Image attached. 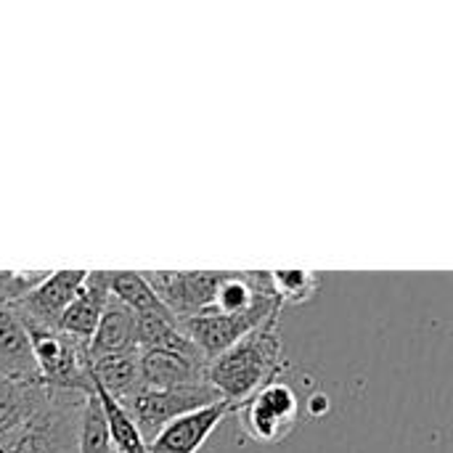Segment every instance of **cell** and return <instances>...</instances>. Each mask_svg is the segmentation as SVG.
<instances>
[{
    "instance_id": "5",
    "label": "cell",
    "mask_w": 453,
    "mask_h": 453,
    "mask_svg": "<svg viewBox=\"0 0 453 453\" xmlns=\"http://www.w3.org/2000/svg\"><path fill=\"white\" fill-rule=\"evenodd\" d=\"M141 273L175 321H186L207 311L223 279V271H141Z\"/></svg>"
},
{
    "instance_id": "13",
    "label": "cell",
    "mask_w": 453,
    "mask_h": 453,
    "mask_svg": "<svg viewBox=\"0 0 453 453\" xmlns=\"http://www.w3.org/2000/svg\"><path fill=\"white\" fill-rule=\"evenodd\" d=\"M109 295L117 297L125 308H130L135 316H159L173 319V313L159 303L149 281L141 271H106Z\"/></svg>"
},
{
    "instance_id": "7",
    "label": "cell",
    "mask_w": 453,
    "mask_h": 453,
    "mask_svg": "<svg viewBox=\"0 0 453 453\" xmlns=\"http://www.w3.org/2000/svg\"><path fill=\"white\" fill-rule=\"evenodd\" d=\"M231 417V406L226 401L210 403L191 414H183L165 425L149 443V453H199L207 438L218 430V425Z\"/></svg>"
},
{
    "instance_id": "17",
    "label": "cell",
    "mask_w": 453,
    "mask_h": 453,
    "mask_svg": "<svg viewBox=\"0 0 453 453\" xmlns=\"http://www.w3.org/2000/svg\"><path fill=\"white\" fill-rule=\"evenodd\" d=\"M48 276H50V271H0V305L11 308V305L21 303Z\"/></svg>"
},
{
    "instance_id": "6",
    "label": "cell",
    "mask_w": 453,
    "mask_h": 453,
    "mask_svg": "<svg viewBox=\"0 0 453 453\" xmlns=\"http://www.w3.org/2000/svg\"><path fill=\"white\" fill-rule=\"evenodd\" d=\"M88 271H50V276L21 303L11 305L24 329H56L61 313L77 297Z\"/></svg>"
},
{
    "instance_id": "15",
    "label": "cell",
    "mask_w": 453,
    "mask_h": 453,
    "mask_svg": "<svg viewBox=\"0 0 453 453\" xmlns=\"http://www.w3.org/2000/svg\"><path fill=\"white\" fill-rule=\"evenodd\" d=\"M77 453H114L106 419L101 414L96 393L85 395L77 417Z\"/></svg>"
},
{
    "instance_id": "3",
    "label": "cell",
    "mask_w": 453,
    "mask_h": 453,
    "mask_svg": "<svg viewBox=\"0 0 453 453\" xmlns=\"http://www.w3.org/2000/svg\"><path fill=\"white\" fill-rule=\"evenodd\" d=\"M231 417L239 419V430L247 441L276 446L295 433L300 422V398L295 388L281 377L263 385L252 398L239 403Z\"/></svg>"
},
{
    "instance_id": "9",
    "label": "cell",
    "mask_w": 453,
    "mask_h": 453,
    "mask_svg": "<svg viewBox=\"0 0 453 453\" xmlns=\"http://www.w3.org/2000/svg\"><path fill=\"white\" fill-rule=\"evenodd\" d=\"M207 364L202 358H186L165 350L138 353L141 385L143 390H170L188 385H207Z\"/></svg>"
},
{
    "instance_id": "16",
    "label": "cell",
    "mask_w": 453,
    "mask_h": 453,
    "mask_svg": "<svg viewBox=\"0 0 453 453\" xmlns=\"http://www.w3.org/2000/svg\"><path fill=\"white\" fill-rule=\"evenodd\" d=\"M268 279L281 305H300L313 300L324 281L319 271H268Z\"/></svg>"
},
{
    "instance_id": "12",
    "label": "cell",
    "mask_w": 453,
    "mask_h": 453,
    "mask_svg": "<svg viewBox=\"0 0 453 453\" xmlns=\"http://www.w3.org/2000/svg\"><path fill=\"white\" fill-rule=\"evenodd\" d=\"M90 377L106 395H111L122 406H127L143 390L141 369H138V353L101 358V361L90 364Z\"/></svg>"
},
{
    "instance_id": "10",
    "label": "cell",
    "mask_w": 453,
    "mask_h": 453,
    "mask_svg": "<svg viewBox=\"0 0 453 453\" xmlns=\"http://www.w3.org/2000/svg\"><path fill=\"white\" fill-rule=\"evenodd\" d=\"M109 300V284H106V271H88L77 297L69 303V308L58 319V332L88 342L98 326V319L104 313V305Z\"/></svg>"
},
{
    "instance_id": "2",
    "label": "cell",
    "mask_w": 453,
    "mask_h": 453,
    "mask_svg": "<svg viewBox=\"0 0 453 453\" xmlns=\"http://www.w3.org/2000/svg\"><path fill=\"white\" fill-rule=\"evenodd\" d=\"M27 334H29L37 377L48 390H64L80 395L93 393L88 342L74 340L58 329H27Z\"/></svg>"
},
{
    "instance_id": "18",
    "label": "cell",
    "mask_w": 453,
    "mask_h": 453,
    "mask_svg": "<svg viewBox=\"0 0 453 453\" xmlns=\"http://www.w3.org/2000/svg\"><path fill=\"white\" fill-rule=\"evenodd\" d=\"M308 411H311V417H321V414H326L329 411V398L326 395H313L311 401H308Z\"/></svg>"
},
{
    "instance_id": "1",
    "label": "cell",
    "mask_w": 453,
    "mask_h": 453,
    "mask_svg": "<svg viewBox=\"0 0 453 453\" xmlns=\"http://www.w3.org/2000/svg\"><path fill=\"white\" fill-rule=\"evenodd\" d=\"M287 369L279 321H268L207 364V385L234 411L263 385L281 380Z\"/></svg>"
},
{
    "instance_id": "14",
    "label": "cell",
    "mask_w": 453,
    "mask_h": 453,
    "mask_svg": "<svg viewBox=\"0 0 453 453\" xmlns=\"http://www.w3.org/2000/svg\"><path fill=\"white\" fill-rule=\"evenodd\" d=\"M93 393L98 398V406H101V414L106 419V427H109V438H111V449L114 453H149L130 411L117 403L111 395H106L96 382H93Z\"/></svg>"
},
{
    "instance_id": "11",
    "label": "cell",
    "mask_w": 453,
    "mask_h": 453,
    "mask_svg": "<svg viewBox=\"0 0 453 453\" xmlns=\"http://www.w3.org/2000/svg\"><path fill=\"white\" fill-rule=\"evenodd\" d=\"M0 377L19 380V382H40L29 348V334L16 319V313L3 305H0Z\"/></svg>"
},
{
    "instance_id": "4",
    "label": "cell",
    "mask_w": 453,
    "mask_h": 453,
    "mask_svg": "<svg viewBox=\"0 0 453 453\" xmlns=\"http://www.w3.org/2000/svg\"><path fill=\"white\" fill-rule=\"evenodd\" d=\"M223 401L210 385H188L170 390H141L125 409L130 411L143 443H149L173 419Z\"/></svg>"
},
{
    "instance_id": "8",
    "label": "cell",
    "mask_w": 453,
    "mask_h": 453,
    "mask_svg": "<svg viewBox=\"0 0 453 453\" xmlns=\"http://www.w3.org/2000/svg\"><path fill=\"white\" fill-rule=\"evenodd\" d=\"M135 321H138V316L130 308H125L117 297L109 295V300L104 305V313L98 319V326H96L93 337L88 340V361L96 364L101 358L138 353Z\"/></svg>"
}]
</instances>
